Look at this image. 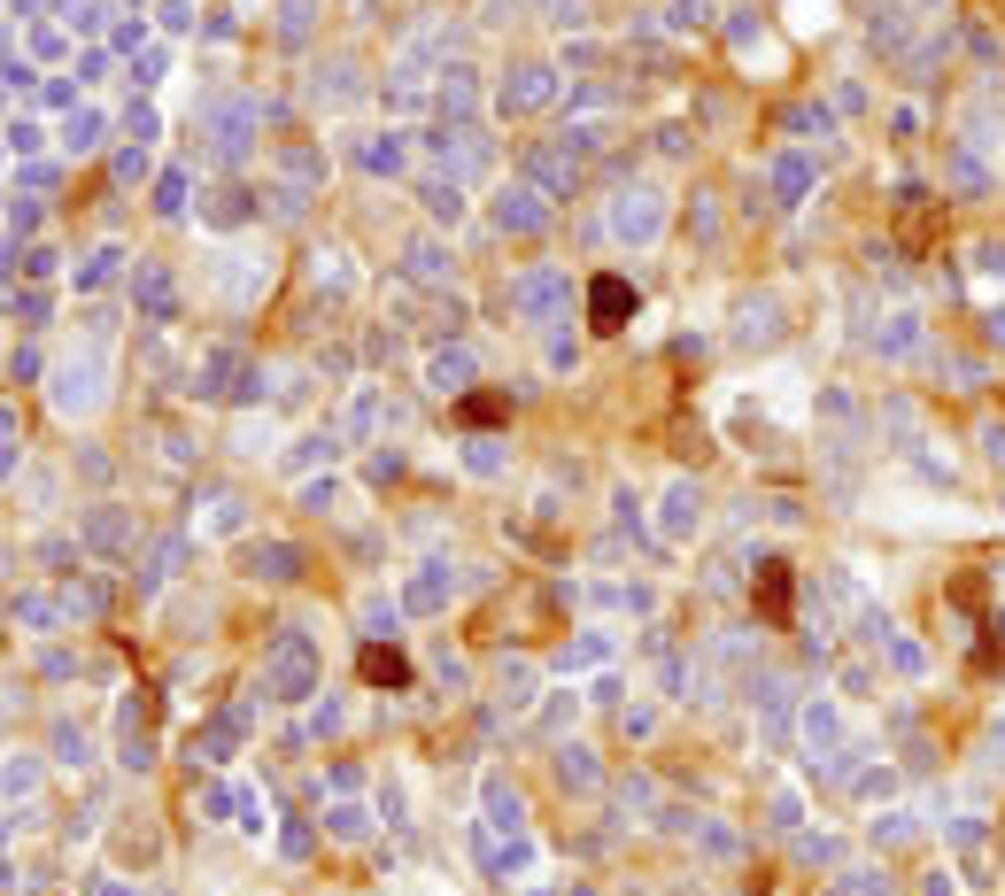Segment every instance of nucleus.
Here are the masks:
<instances>
[{
	"instance_id": "7ed1b4c3",
	"label": "nucleus",
	"mask_w": 1005,
	"mask_h": 896,
	"mask_svg": "<svg viewBox=\"0 0 1005 896\" xmlns=\"http://www.w3.org/2000/svg\"><path fill=\"white\" fill-rule=\"evenodd\" d=\"M735 340H743V348H774V340H782V301H774V295H750V301H743Z\"/></svg>"
},
{
	"instance_id": "f8f14e48",
	"label": "nucleus",
	"mask_w": 1005,
	"mask_h": 896,
	"mask_svg": "<svg viewBox=\"0 0 1005 896\" xmlns=\"http://www.w3.org/2000/svg\"><path fill=\"white\" fill-rule=\"evenodd\" d=\"M503 225H518V232H526V225H541V209H534V193H503Z\"/></svg>"
},
{
	"instance_id": "9d476101",
	"label": "nucleus",
	"mask_w": 1005,
	"mask_h": 896,
	"mask_svg": "<svg viewBox=\"0 0 1005 896\" xmlns=\"http://www.w3.org/2000/svg\"><path fill=\"white\" fill-rule=\"evenodd\" d=\"M627 317V287L619 279H596V325H619Z\"/></svg>"
},
{
	"instance_id": "39448f33",
	"label": "nucleus",
	"mask_w": 1005,
	"mask_h": 896,
	"mask_svg": "<svg viewBox=\"0 0 1005 896\" xmlns=\"http://www.w3.org/2000/svg\"><path fill=\"white\" fill-rule=\"evenodd\" d=\"M619 232H627V240H650V232H658V193H627V201H619Z\"/></svg>"
},
{
	"instance_id": "f03ea898",
	"label": "nucleus",
	"mask_w": 1005,
	"mask_h": 896,
	"mask_svg": "<svg viewBox=\"0 0 1005 896\" xmlns=\"http://www.w3.org/2000/svg\"><path fill=\"white\" fill-rule=\"evenodd\" d=\"M866 348H874V356H889V364H897V356H921V348H928L921 309H905V301H897V309H882V317L866 325Z\"/></svg>"
},
{
	"instance_id": "1a4fd4ad",
	"label": "nucleus",
	"mask_w": 1005,
	"mask_h": 896,
	"mask_svg": "<svg viewBox=\"0 0 1005 896\" xmlns=\"http://www.w3.org/2000/svg\"><path fill=\"white\" fill-rule=\"evenodd\" d=\"M696 510H704V502H696V487H673L666 526H673V534H696Z\"/></svg>"
},
{
	"instance_id": "dca6fc26",
	"label": "nucleus",
	"mask_w": 1005,
	"mask_h": 896,
	"mask_svg": "<svg viewBox=\"0 0 1005 896\" xmlns=\"http://www.w3.org/2000/svg\"><path fill=\"white\" fill-rule=\"evenodd\" d=\"M457 379H465V356H441V364H434V387L457 395Z\"/></svg>"
},
{
	"instance_id": "ddd939ff",
	"label": "nucleus",
	"mask_w": 1005,
	"mask_h": 896,
	"mask_svg": "<svg viewBox=\"0 0 1005 896\" xmlns=\"http://www.w3.org/2000/svg\"><path fill=\"white\" fill-rule=\"evenodd\" d=\"M828 896H889V874H843V889Z\"/></svg>"
},
{
	"instance_id": "a211bd4d",
	"label": "nucleus",
	"mask_w": 1005,
	"mask_h": 896,
	"mask_svg": "<svg viewBox=\"0 0 1005 896\" xmlns=\"http://www.w3.org/2000/svg\"><path fill=\"white\" fill-rule=\"evenodd\" d=\"M704 16H712V0H673V23H680V31H696Z\"/></svg>"
},
{
	"instance_id": "6e6552de",
	"label": "nucleus",
	"mask_w": 1005,
	"mask_h": 896,
	"mask_svg": "<svg viewBox=\"0 0 1005 896\" xmlns=\"http://www.w3.org/2000/svg\"><path fill=\"white\" fill-rule=\"evenodd\" d=\"M921 835V812H882L874 819V843H913Z\"/></svg>"
},
{
	"instance_id": "0eeeda50",
	"label": "nucleus",
	"mask_w": 1005,
	"mask_h": 896,
	"mask_svg": "<svg viewBox=\"0 0 1005 896\" xmlns=\"http://www.w3.org/2000/svg\"><path fill=\"white\" fill-rule=\"evenodd\" d=\"M889 665H897L905 680H921V673H928V649H921V641H905V634H889Z\"/></svg>"
},
{
	"instance_id": "5701e85b",
	"label": "nucleus",
	"mask_w": 1005,
	"mask_h": 896,
	"mask_svg": "<svg viewBox=\"0 0 1005 896\" xmlns=\"http://www.w3.org/2000/svg\"><path fill=\"white\" fill-rule=\"evenodd\" d=\"M998 634H1005V610H998Z\"/></svg>"
},
{
	"instance_id": "20e7f679",
	"label": "nucleus",
	"mask_w": 1005,
	"mask_h": 896,
	"mask_svg": "<svg viewBox=\"0 0 1005 896\" xmlns=\"http://www.w3.org/2000/svg\"><path fill=\"white\" fill-rule=\"evenodd\" d=\"M944 186H952V193H967V201H983V193H991V170L975 162V148H952V155H944Z\"/></svg>"
},
{
	"instance_id": "f257e3e1",
	"label": "nucleus",
	"mask_w": 1005,
	"mask_h": 896,
	"mask_svg": "<svg viewBox=\"0 0 1005 896\" xmlns=\"http://www.w3.org/2000/svg\"><path fill=\"white\" fill-rule=\"evenodd\" d=\"M921 23H928V16H921L913 0H874V16H866V39H874L889 62H905V47L921 39Z\"/></svg>"
},
{
	"instance_id": "423d86ee",
	"label": "nucleus",
	"mask_w": 1005,
	"mask_h": 896,
	"mask_svg": "<svg viewBox=\"0 0 1005 896\" xmlns=\"http://www.w3.org/2000/svg\"><path fill=\"white\" fill-rule=\"evenodd\" d=\"M836 735H843L836 704H813V711H805V743H813V749H836Z\"/></svg>"
},
{
	"instance_id": "4468645a",
	"label": "nucleus",
	"mask_w": 1005,
	"mask_h": 896,
	"mask_svg": "<svg viewBox=\"0 0 1005 896\" xmlns=\"http://www.w3.org/2000/svg\"><path fill=\"white\" fill-rule=\"evenodd\" d=\"M983 464L1005 471V418H983Z\"/></svg>"
},
{
	"instance_id": "412c9836",
	"label": "nucleus",
	"mask_w": 1005,
	"mask_h": 896,
	"mask_svg": "<svg viewBox=\"0 0 1005 896\" xmlns=\"http://www.w3.org/2000/svg\"><path fill=\"white\" fill-rule=\"evenodd\" d=\"M928 896H959V889H952V866H936V874H928Z\"/></svg>"
},
{
	"instance_id": "9b49d317",
	"label": "nucleus",
	"mask_w": 1005,
	"mask_h": 896,
	"mask_svg": "<svg viewBox=\"0 0 1005 896\" xmlns=\"http://www.w3.org/2000/svg\"><path fill=\"white\" fill-rule=\"evenodd\" d=\"M758 573H766V580H758V588H766V610L782 618V610H789V573H782V565H758Z\"/></svg>"
},
{
	"instance_id": "f3484780",
	"label": "nucleus",
	"mask_w": 1005,
	"mask_h": 896,
	"mask_svg": "<svg viewBox=\"0 0 1005 896\" xmlns=\"http://www.w3.org/2000/svg\"><path fill=\"white\" fill-rule=\"evenodd\" d=\"M364 673H371V680H402V657H387V649H371V657H364Z\"/></svg>"
},
{
	"instance_id": "4be33fe9",
	"label": "nucleus",
	"mask_w": 1005,
	"mask_h": 896,
	"mask_svg": "<svg viewBox=\"0 0 1005 896\" xmlns=\"http://www.w3.org/2000/svg\"><path fill=\"white\" fill-rule=\"evenodd\" d=\"M991 765H1005V711H998V727H991Z\"/></svg>"
},
{
	"instance_id": "6ab92c4d",
	"label": "nucleus",
	"mask_w": 1005,
	"mask_h": 896,
	"mask_svg": "<svg viewBox=\"0 0 1005 896\" xmlns=\"http://www.w3.org/2000/svg\"><path fill=\"white\" fill-rule=\"evenodd\" d=\"M983 340H991V348H1005V309H991V317H983Z\"/></svg>"
},
{
	"instance_id": "2eb2a0df",
	"label": "nucleus",
	"mask_w": 1005,
	"mask_h": 896,
	"mask_svg": "<svg viewBox=\"0 0 1005 896\" xmlns=\"http://www.w3.org/2000/svg\"><path fill=\"white\" fill-rule=\"evenodd\" d=\"M774 186H782V193H789V201H797V193H805V186H813V178H805V162H782V170H774Z\"/></svg>"
},
{
	"instance_id": "aec40b11",
	"label": "nucleus",
	"mask_w": 1005,
	"mask_h": 896,
	"mask_svg": "<svg viewBox=\"0 0 1005 896\" xmlns=\"http://www.w3.org/2000/svg\"><path fill=\"white\" fill-rule=\"evenodd\" d=\"M983 279H1005V248H983Z\"/></svg>"
}]
</instances>
